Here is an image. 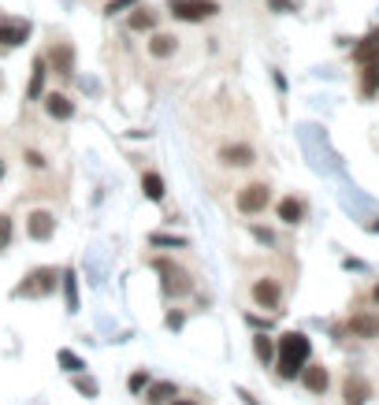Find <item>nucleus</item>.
I'll return each instance as SVG.
<instances>
[{"label": "nucleus", "instance_id": "obj_1", "mask_svg": "<svg viewBox=\"0 0 379 405\" xmlns=\"http://www.w3.org/2000/svg\"><path fill=\"white\" fill-rule=\"evenodd\" d=\"M309 338L301 331H287L283 338H279V376L283 379H298L301 376V368L309 364Z\"/></svg>", "mask_w": 379, "mask_h": 405}, {"label": "nucleus", "instance_id": "obj_2", "mask_svg": "<svg viewBox=\"0 0 379 405\" xmlns=\"http://www.w3.org/2000/svg\"><path fill=\"white\" fill-rule=\"evenodd\" d=\"M56 283H60L56 268H34L19 286H15V294L19 298H48V294H56Z\"/></svg>", "mask_w": 379, "mask_h": 405}, {"label": "nucleus", "instance_id": "obj_3", "mask_svg": "<svg viewBox=\"0 0 379 405\" xmlns=\"http://www.w3.org/2000/svg\"><path fill=\"white\" fill-rule=\"evenodd\" d=\"M168 11L178 23H205L212 15H220L216 0H168Z\"/></svg>", "mask_w": 379, "mask_h": 405}, {"label": "nucleus", "instance_id": "obj_4", "mask_svg": "<svg viewBox=\"0 0 379 405\" xmlns=\"http://www.w3.org/2000/svg\"><path fill=\"white\" fill-rule=\"evenodd\" d=\"M153 268L164 275V294H168V298H183V294H190V290H193L186 268H178V264H171V261H156Z\"/></svg>", "mask_w": 379, "mask_h": 405}, {"label": "nucleus", "instance_id": "obj_5", "mask_svg": "<svg viewBox=\"0 0 379 405\" xmlns=\"http://www.w3.org/2000/svg\"><path fill=\"white\" fill-rule=\"evenodd\" d=\"M268 201H272L268 183H250V186H242V190H238V212H242V216H257V212H265Z\"/></svg>", "mask_w": 379, "mask_h": 405}, {"label": "nucleus", "instance_id": "obj_6", "mask_svg": "<svg viewBox=\"0 0 379 405\" xmlns=\"http://www.w3.org/2000/svg\"><path fill=\"white\" fill-rule=\"evenodd\" d=\"M26 234L34 238V242H48L56 234V216L48 212V208H38V212H30L26 216Z\"/></svg>", "mask_w": 379, "mask_h": 405}, {"label": "nucleus", "instance_id": "obj_7", "mask_svg": "<svg viewBox=\"0 0 379 405\" xmlns=\"http://www.w3.org/2000/svg\"><path fill=\"white\" fill-rule=\"evenodd\" d=\"M342 398H346V405H365L372 398V383L365 376H357V372H350L342 383Z\"/></svg>", "mask_w": 379, "mask_h": 405}, {"label": "nucleus", "instance_id": "obj_8", "mask_svg": "<svg viewBox=\"0 0 379 405\" xmlns=\"http://www.w3.org/2000/svg\"><path fill=\"white\" fill-rule=\"evenodd\" d=\"M253 301L260 305V309H279V305H283V290H279L275 279H257L253 283Z\"/></svg>", "mask_w": 379, "mask_h": 405}, {"label": "nucleus", "instance_id": "obj_9", "mask_svg": "<svg viewBox=\"0 0 379 405\" xmlns=\"http://www.w3.org/2000/svg\"><path fill=\"white\" fill-rule=\"evenodd\" d=\"M220 160H223L227 168H250L253 160H257V153H253V145L235 141V145H223V149H220Z\"/></svg>", "mask_w": 379, "mask_h": 405}, {"label": "nucleus", "instance_id": "obj_10", "mask_svg": "<svg viewBox=\"0 0 379 405\" xmlns=\"http://www.w3.org/2000/svg\"><path fill=\"white\" fill-rule=\"evenodd\" d=\"M30 38V23L26 19H4L0 23V45L4 48H15Z\"/></svg>", "mask_w": 379, "mask_h": 405}, {"label": "nucleus", "instance_id": "obj_11", "mask_svg": "<svg viewBox=\"0 0 379 405\" xmlns=\"http://www.w3.org/2000/svg\"><path fill=\"white\" fill-rule=\"evenodd\" d=\"M301 383L309 387L312 394H327V387H331V372L324 364H305L301 368Z\"/></svg>", "mask_w": 379, "mask_h": 405}, {"label": "nucleus", "instance_id": "obj_12", "mask_svg": "<svg viewBox=\"0 0 379 405\" xmlns=\"http://www.w3.org/2000/svg\"><path fill=\"white\" fill-rule=\"evenodd\" d=\"M48 63L56 68V75H75V48L68 45V41H56L53 45V53H48Z\"/></svg>", "mask_w": 379, "mask_h": 405}, {"label": "nucleus", "instance_id": "obj_13", "mask_svg": "<svg viewBox=\"0 0 379 405\" xmlns=\"http://www.w3.org/2000/svg\"><path fill=\"white\" fill-rule=\"evenodd\" d=\"M45 112H48V116H53V119H71L75 116V101H71V97H63V93H48L45 97Z\"/></svg>", "mask_w": 379, "mask_h": 405}, {"label": "nucleus", "instance_id": "obj_14", "mask_svg": "<svg viewBox=\"0 0 379 405\" xmlns=\"http://www.w3.org/2000/svg\"><path fill=\"white\" fill-rule=\"evenodd\" d=\"M350 331H353L357 338H379V316H375V313H357V316L350 320Z\"/></svg>", "mask_w": 379, "mask_h": 405}, {"label": "nucleus", "instance_id": "obj_15", "mask_svg": "<svg viewBox=\"0 0 379 405\" xmlns=\"http://www.w3.org/2000/svg\"><path fill=\"white\" fill-rule=\"evenodd\" d=\"M275 212H279V220H283V223L294 227V223H301V220H305V205H301L298 198H283Z\"/></svg>", "mask_w": 379, "mask_h": 405}, {"label": "nucleus", "instance_id": "obj_16", "mask_svg": "<svg viewBox=\"0 0 379 405\" xmlns=\"http://www.w3.org/2000/svg\"><path fill=\"white\" fill-rule=\"evenodd\" d=\"M175 48H178V38H175V34H153V38H149V53H153L156 60L175 56Z\"/></svg>", "mask_w": 379, "mask_h": 405}, {"label": "nucleus", "instance_id": "obj_17", "mask_svg": "<svg viewBox=\"0 0 379 405\" xmlns=\"http://www.w3.org/2000/svg\"><path fill=\"white\" fill-rule=\"evenodd\" d=\"M178 394V387L171 379H160V383H149V394H145V401L149 405H164V401H171Z\"/></svg>", "mask_w": 379, "mask_h": 405}, {"label": "nucleus", "instance_id": "obj_18", "mask_svg": "<svg viewBox=\"0 0 379 405\" xmlns=\"http://www.w3.org/2000/svg\"><path fill=\"white\" fill-rule=\"evenodd\" d=\"M379 90V60H365V68H361V93L372 97Z\"/></svg>", "mask_w": 379, "mask_h": 405}, {"label": "nucleus", "instance_id": "obj_19", "mask_svg": "<svg viewBox=\"0 0 379 405\" xmlns=\"http://www.w3.org/2000/svg\"><path fill=\"white\" fill-rule=\"evenodd\" d=\"M60 283H63V301H68V313H78V279L75 271H60Z\"/></svg>", "mask_w": 379, "mask_h": 405}, {"label": "nucleus", "instance_id": "obj_20", "mask_svg": "<svg viewBox=\"0 0 379 405\" xmlns=\"http://www.w3.org/2000/svg\"><path fill=\"white\" fill-rule=\"evenodd\" d=\"M142 190H145V198H149V201H164V179H160V171H145L142 175Z\"/></svg>", "mask_w": 379, "mask_h": 405}, {"label": "nucleus", "instance_id": "obj_21", "mask_svg": "<svg viewBox=\"0 0 379 405\" xmlns=\"http://www.w3.org/2000/svg\"><path fill=\"white\" fill-rule=\"evenodd\" d=\"M130 30H138V34H149V30H156V15L149 8H138L134 15H130Z\"/></svg>", "mask_w": 379, "mask_h": 405}, {"label": "nucleus", "instance_id": "obj_22", "mask_svg": "<svg viewBox=\"0 0 379 405\" xmlns=\"http://www.w3.org/2000/svg\"><path fill=\"white\" fill-rule=\"evenodd\" d=\"M45 75H48L45 60H38V63H34V75H30V90H26V97H30V101H38V97L45 93Z\"/></svg>", "mask_w": 379, "mask_h": 405}, {"label": "nucleus", "instance_id": "obj_23", "mask_svg": "<svg viewBox=\"0 0 379 405\" xmlns=\"http://www.w3.org/2000/svg\"><path fill=\"white\" fill-rule=\"evenodd\" d=\"M353 56H357L361 63H365V60H379V30L365 38V45H357V53H353Z\"/></svg>", "mask_w": 379, "mask_h": 405}, {"label": "nucleus", "instance_id": "obj_24", "mask_svg": "<svg viewBox=\"0 0 379 405\" xmlns=\"http://www.w3.org/2000/svg\"><path fill=\"white\" fill-rule=\"evenodd\" d=\"M253 353H257V361L268 364V361L275 357V342H272L268 335H257V338H253Z\"/></svg>", "mask_w": 379, "mask_h": 405}, {"label": "nucleus", "instance_id": "obj_25", "mask_svg": "<svg viewBox=\"0 0 379 405\" xmlns=\"http://www.w3.org/2000/svg\"><path fill=\"white\" fill-rule=\"evenodd\" d=\"M60 364H63V368H68V372H71V376H78V372H82V368H86V361H82V357H75V353H71V350H60Z\"/></svg>", "mask_w": 379, "mask_h": 405}, {"label": "nucleus", "instance_id": "obj_26", "mask_svg": "<svg viewBox=\"0 0 379 405\" xmlns=\"http://www.w3.org/2000/svg\"><path fill=\"white\" fill-rule=\"evenodd\" d=\"M11 246V216L0 212V249H8Z\"/></svg>", "mask_w": 379, "mask_h": 405}, {"label": "nucleus", "instance_id": "obj_27", "mask_svg": "<svg viewBox=\"0 0 379 405\" xmlns=\"http://www.w3.org/2000/svg\"><path fill=\"white\" fill-rule=\"evenodd\" d=\"M75 387H78V391H82V394H86V398H97V391H101V387H97L93 379H82V376L75 379Z\"/></svg>", "mask_w": 379, "mask_h": 405}, {"label": "nucleus", "instance_id": "obj_28", "mask_svg": "<svg viewBox=\"0 0 379 405\" xmlns=\"http://www.w3.org/2000/svg\"><path fill=\"white\" fill-rule=\"evenodd\" d=\"M23 160H26V164H30V168H38V171H41V168L48 164V160H45V156H41L38 149H26V153H23Z\"/></svg>", "mask_w": 379, "mask_h": 405}, {"label": "nucleus", "instance_id": "obj_29", "mask_svg": "<svg viewBox=\"0 0 379 405\" xmlns=\"http://www.w3.org/2000/svg\"><path fill=\"white\" fill-rule=\"evenodd\" d=\"M142 387H149V372H134V376H130V391H142Z\"/></svg>", "mask_w": 379, "mask_h": 405}, {"label": "nucleus", "instance_id": "obj_30", "mask_svg": "<svg viewBox=\"0 0 379 405\" xmlns=\"http://www.w3.org/2000/svg\"><path fill=\"white\" fill-rule=\"evenodd\" d=\"M153 246H175L178 249V246H186V242L183 238H171V234H153Z\"/></svg>", "mask_w": 379, "mask_h": 405}, {"label": "nucleus", "instance_id": "obj_31", "mask_svg": "<svg viewBox=\"0 0 379 405\" xmlns=\"http://www.w3.org/2000/svg\"><path fill=\"white\" fill-rule=\"evenodd\" d=\"M168 328H171V331L183 328V313H171V316H168Z\"/></svg>", "mask_w": 379, "mask_h": 405}, {"label": "nucleus", "instance_id": "obj_32", "mask_svg": "<svg viewBox=\"0 0 379 405\" xmlns=\"http://www.w3.org/2000/svg\"><path fill=\"white\" fill-rule=\"evenodd\" d=\"M253 234H257L260 242H268V246H272V231H265V227H253Z\"/></svg>", "mask_w": 379, "mask_h": 405}, {"label": "nucleus", "instance_id": "obj_33", "mask_svg": "<svg viewBox=\"0 0 379 405\" xmlns=\"http://www.w3.org/2000/svg\"><path fill=\"white\" fill-rule=\"evenodd\" d=\"M272 8H275V11H290L294 4H290V0H272Z\"/></svg>", "mask_w": 379, "mask_h": 405}, {"label": "nucleus", "instance_id": "obj_34", "mask_svg": "<svg viewBox=\"0 0 379 405\" xmlns=\"http://www.w3.org/2000/svg\"><path fill=\"white\" fill-rule=\"evenodd\" d=\"M171 405H193V401H183V398H178V394H175V398H171Z\"/></svg>", "mask_w": 379, "mask_h": 405}, {"label": "nucleus", "instance_id": "obj_35", "mask_svg": "<svg viewBox=\"0 0 379 405\" xmlns=\"http://www.w3.org/2000/svg\"><path fill=\"white\" fill-rule=\"evenodd\" d=\"M372 301H375V305H379V283H375V286H372Z\"/></svg>", "mask_w": 379, "mask_h": 405}, {"label": "nucleus", "instance_id": "obj_36", "mask_svg": "<svg viewBox=\"0 0 379 405\" xmlns=\"http://www.w3.org/2000/svg\"><path fill=\"white\" fill-rule=\"evenodd\" d=\"M0 179H4V160H0Z\"/></svg>", "mask_w": 379, "mask_h": 405}]
</instances>
